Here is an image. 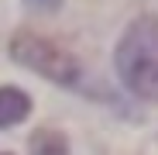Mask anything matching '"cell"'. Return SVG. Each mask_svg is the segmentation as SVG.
<instances>
[{"instance_id": "5b68a950", "label": "cell", "mask_w": 158, "mask_h": 155, "mask_svg": "<svg viewBox=\"0 0 158 155\" xmlns=\"http://www.w3.org/2000/svg\"><path fill=\"white\" fill-rule=\"evenodd\" d=\"M0 155H4V152H0Z\"/></svg>"}, {"instance_id": "7a4b0ae2", "label": "cell", "mask_w": 158, "mask_h": 155, "mask_svg": "<svg viewBox=\"0 0 158 155\" xmlns=\"http://www.w3.org/2000/svg\"><path fill=\"white\" fill-rule=\"evenodd\" d=\"M10 55H14L21 66L41 72L45 80H52V83L72 86V83L79 80V62H76V55H72L65 45L52 41V38H45V35L17 31V35L10 38Z\"/></svg>"}, {"instance_id": "3957f363", "label": "cell", "mask_w": 158, "mask_h": 155, "mask_svg": "<svg viewBox=\"0 0 158 155\" xmlns=\"http://www.w3.org/2000/svg\"><path fill=\"white\" fill-rule=\"evenodd\" d=\"M31 114L28 93H21L14 86H0V127H14Z\"/></svg>"}, {"instance_id": "6da1fadb", "label": "cell", "mask_w": 158, "mask_h": 155, "mask_svg": "<svg viewBox=\"0 0 158 155\" xmlns=\"http://www.w3.org/2000/svg\"><path fill=\"white\" fill-rule=\"evenodd\" d=\"M117 72L134 97L158 103V14L138 17L124 31L117 45Z\"/></svg>"}, {"instance_id": "277c9868", "label": "cell", "mask_w": 158, "mask_h": 155, "mask_svg": "<svg viewBox=\"0 0 158 155\" xmlns=\"http://www.w3.org/2000/svg\"><path fill=\"white\" fill-rule=\"evenodd\" d=\"M31 155H69V141L65 135L52 131V127H41L31 138Z\"/></svg>"}]
</instances>
